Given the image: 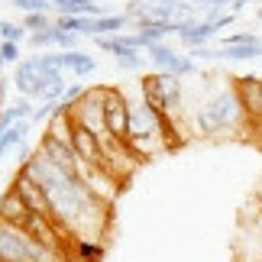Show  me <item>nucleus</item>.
Instances as JSON below:
<instances>
[{"label":"nucleus","instance_id":"obj_18","mask_svg":"<svg viewBox=\"0 0 262 262\" xmlns=\"http://www.w3.org/2000/svg\"><path fill=\"white\" fill-rule=\"evenodd\" d=\"M7 262H33V259H7Z\"/></svg>","mask_w":262,"mask_h":262},{"label":"nucleus","instance_id":"obj_1","mask_svg":"<svg viewBox=\"0 0 262 262\" xmlns=\"http://www.w3.org/2000/svg\"><path fill=\"white\" fill-rule=\"evenodd\" d=\"M239 117H243V104H239V94L233 88V91H224L210 104L201 107L198 126H201V133H224V129L239 123Z\"/></svg>","mask_w":262,"mask_h":262},{"label":"nucleus","instance_id":"obj_7","mask_svg":"<svg viewBox=\"0 0 262 262\" xmlns=\"http://www.w3.org/2000/svg\"><path fill=\"white\" fill-rule=\"evenodd\" d=\"M149 55H152V62L159 65V68H165V75H188V72H194V62L191 58H181L178 52H172L168 46H162V42H152L149 46Z\"/></svg>","mask_w":262,"mask_h":262},{"label":"nucleus","instance_id":"obj_13","mask_svg":"<svg viewBox=\"0 0 262 262\" xmlns=\"http://www.w3.org/2000/svg\"><path fill=\"white\" fill-rule=\"evenodd\" d=\"M19 136H23V126H13V129H7V136L0 139V156H4V152H7V149H10V146L16 143Z\"/></svg>","mask_w":262,"mask_h":262},{"label":"nucleus","instance_id":"obj_8","mask_svg":"<svg viewBox=\"0 0 262 262\" xmlns=\"http://www.w3.org/2000/svg\"><path fill=\"white\" fill-rule=\"evenodd\" d=\"M230 19H233V16L227 13V16H220V19H207V23H178V36L185 39L188 46H194V49H201V46H204V42H207L210 36L217 33L220 26H227Z\"/></svg>","mask_w":262,"mask_h":262},{"label":"nucleus","instance_id":"obj_9","mask_svg":"<svg viewBox=\"0 0 262 262\" xmlns=\"http://www.w3.org/2000/svg\"><path fill=\"white\" fill-rule=\"evenodd\" d=\"M100 46L107 49V52H114L120 62L126 68H136L139 65V55H136V46L129 42V36H117V39H100Z\"/></svg>","mask_w":262,"mask_h":262},{"label":"nucleus","instance_id":"obj_15","mask_svg":"<svg viewBox=\"0 0 262 262\" xmlns=\"http://www.w3.org/2000/svg\"><path fill=\"white\" fill-rule=\"evenodd\" d=\"M26 26H29V29H49V19H46L42 13H29V16H26Z\"/></svg>","mask_w":262,"mask_h":262},{"label":"nucleus","instance_id":"obj_3","mask_svg":"<svg viewBox=\"0 0 262 262\" xmlns=\"http://www.w3.org/2000/svg\"><path fill=\"white\" fill-rule=\"evenodd\" d=\"M72 149H75V156L81 159V162H88L91 168H97L100 162H104V149H100V143H97V133L91 129L88 123H72Z\"/></svg>","mask_w":262,"mask_h":262},{"label":"nucleus","instance_id":"obj_17","mask_svg":"<svg viewBox=\"0 0 262 262\" xmlns=\"http://www.w3.org/2000/svg\"><path fill=\"white\" fill-rule=\"evenodd\" d=\"M19 52H16V42H4L0 46V58H4V62H13Z\"/></svg>","mask_w":262,"mask_h":262},{"label":"nucleus","instance_id":"obj_6","mask_svg":"<svg viewBox=\"0 0 262 262\" xmlns=\"http://www.w3.org/2000/svg\"><path fill=\"white\" fill-rule=\"evenodd\" d=\"M236 94L243 104V114L262 123V78H236Z\"/></svg>","mask_w":262,"mask_h":262},{"label":"nucleus","instance_id":"obj_20","mask_svg":"<svg viewBox=\"0 0 262 262\" xmlns=\"http://www.w3.org/2000/svg\"><path fill=\"white\" fill-rule=\"evenodd\" d=\"M259 16H262V10H259Z\"/></svg>","mask_w":262,"mask_h":262},{"label":"nucleus","instance_id":"obj_19","mask_svg":"<svg viewBox=\"0 0 262 262\" xmlns=\"http://www.w3.org/2000/svg\"><path fill=\"white\" fill-rule=\"evenodd\" d=\"M201 4H214V0H201Z\"/></svg>","mask_w":262,"mask_h":262},{"label":"nucleus","instance_id":"obj_4","mask_svg":"<svg viewBox=\"0 0 262 262\" xmlns=\"http://www.w3.org/2000/svg\"><path fill=\"white\" fill-rule=\"evenodd\" d=\"M33 214H36V210L29 207L23 198H19V191H16V188H13V191H7V194L0 198V220H4V224L16 227V230H26V227H29V220H33Z\"/></svg>","mask_w":262,"mask_h":262},{"label":"nucleus","instance_id":"obj_16","mask_svg":"<svg viewBox=\"0 0 262 262\" xmlns=\"http://www.w3.org/2000/svg\"><path fill=\"white\" fill-rule=\"evenodd\" d=\"M0 33H4L7 42H16V39L23 36V29H16V26H10V23H0Z\"/></svg>","mask_w":262,"mask_h":262},{"label":"nucleus","instance_id":"obj_5","mask_svg":"<svg viewBox=\"0 0 262 262\" xmlns=\"http://www.w3.org/2000/svg\"><path fill=\"white\" fill-rule=\"evenodd\" d=\"M42 156H46L55 168H62V172L75 175V168H78V156H75V149L65 143V136L49 133V136L42 139Z\"/></svg>","mask_w":262,"mask_h":262},{"label":"nucleus","instance_id":"obj_2","mask_svg":"<svg viewBox=\"0 0 262 262\" xmlns=\"http://www.w3.org/2000/svg\"><path fill=\"white\" fill-rule=\"evenodd\" d=\"M100 117H104V126H107V133L114 139H126L129 136V107L117 91H104Z\"/></svg>","mask_w":262,"mask_h":262},{"label":"nucleus","instance_id":"obj_10","mask_svg":"<svg viewBox=\"0 0 262 262\" xmlns=\"http://www.w3.org/2000/svg\"><path fill=\"white\" fill-rule=\"evenodd\" d=\"M52 7L68 16H100V7L91 0H52Z\"/></svg>","mask_w":262,"mask_h":262},{"label":"nucleus","instance_id":"obj_12","mask_svg":"<svg viewBox=\"0 0 262 262\" xmlns=\"http://www.w3.org/2000/svg\"><path fill=\"white\" fill-rule=\"evenodd\" d=\"M29 110V104H23V100H19V104H13V107H7L4 110V117H0V133H4V126H10L13 123V120H19Z\"/></svg>","mask_w":262,"mask_h":262},{"label":"nucleus","instance_id":"obj_14","mask_svg":"<svg viewBox=\"0 0 262 262\" xmlns=\"http://www.w3.org/2000/svg\"><path fill=\"white\" fill-rule=\"evenodd\" d=\"M16 7H23V10H33V13H42L46 7H52L49 0H13Z\"/></svg>","mask_w":262,"mask_h":262},{"label":"nucleus","instance_id":"obj_11","mask_svg":"<svg viewBox=\"0 0 262 262\" xmlns=\"http://www.w3.org/2000/svg\"><path fill=\"white\" fill-rule=\"evenodd\" d=\"M58 65H68V68H75L78 75H91L94 72V58L91 55H78V52H68V55H58Z\"/></svg>","mask_w":262,"mask_h":262}]
</instances>
